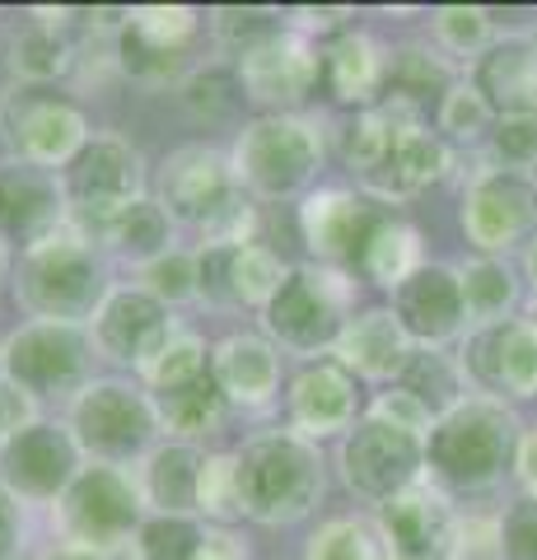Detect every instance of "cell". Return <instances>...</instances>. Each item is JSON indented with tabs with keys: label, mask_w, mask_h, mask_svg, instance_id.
<instances>
[{
	"label": "cell",
	"mask_w": 537,
	"mask_h": 560,
	"mask_svg": "<svg viewBox=\"0 0 537 560\" xmlns=\"http://www.w3.org/2000/svg\"><path fill=\"white\" fill-rule=\"evenodd\" d=\"M341 160L365 191L388 201H402L444 178L448 150L430 131L425 108L402 94L378 98L374 108H360L341 136Z\"/></svg>",
	"instance_id": "obj_1"
},
{
	"label": "cell",
	"mask_w": 537,
	"mask_h": 560,
	"mask_svg": "<svg viewBox=\"0 0 537 560\" xmlns=\"http://www.w3.org/2000/svg\"><path fill=\"white\" fill-rule=\"evenodd\" d=\"M518 458V425L505 411V401L477 397L463 401L444 420H435L425 440V463L430 471L467 495H481L510 477V467Z\"/></svg>",
	"instance_id": "obj_2"
},
{
	"label": "cell",
	"mask_w": 537,
	"mask_h": 560,
	"mask_svg": "<svg viewBox=\"0 0 537 560\" xmlns=\"http://www.w3.org/2000/svg\"><path fill=\"white\" fill-rule=\"evenodd\" d=\"M234 490L257 523L304 518L323 495V463L300 434H262L234 458Z\"/></svg>",
	"instance_id": "obj_3"
},
{
	"label": "cell",
	"mask_w": 537,
	"mask_h": 560,
	"mask_svg": "<svg viewBox=\"0 0 537 560\" xmlns=\"http://www.w3.org/2000/svg\"><path fill=\"white\" fill-rule=\"evenodd\" d=\"M14 294L38 323H80L94 318L108 300L103 290V267L94 248H84V238H47L38 248H28L14 276Z\"/></svg>",
	"instance_id": "obj_4"
},
{
	"label": "cell",
	"mask_w": 537,
	"mask_h": 560,
	"mask_svg": "<svg viewBox=\"0 0 537 560\" xmlns=\"http://www.w3.org/2000/svg\"><path fill=\"white\" fill-rule=\"evenodd\" d=\"M318 136L308 121L290 117V113H267L244 127L234 150V173L248 191L267 201L294 197L308 178L318 173Z\"/></svg>",
	"instance_id": "obj_5"
},
{
	"label": "cell",
	"mask_w": 537,
	"mask_h": 560,
	"mask_svg": "<svg viewBox=\"0 0 537 560\" xmlns=\"http://www.w3.org/2000/svg\"><path fill=\"white\" fill-rule=\"evenodd\" d=\"M0 136L20 154V164L47 168V164H71L75 150L90 140L84 131V113L71 98H61L47 84H24L0 103Z\"/></svg>",
	"instance_id": "obj_6"
},
{
	"label": "cell",
	"mask_w": 537,
	"mask_h": 560,
	"mask_svg": "<svg viewBox=\"0 0 537 560\" xmlns=\"http://www.w3.org/2000/svg\"><path fill=\"white\" fill-rule=\"evenodd\" d=\"M90 374V341L71 323H24L0 346V378L28 397L71 393Z\"/></svg>",
	"instance_id": "obj_7"
},
{
	"label": "cell",
	"mask_w": 537,
	"mask_h": 560,
	"mask_svg": "<svg viewBox=\"0 0 537 560\" xmlns=\"http://www.w3.org/2000/svg\"><path fill=\"white\" fill-rule=\"evenodd\" d=\"M421 463H425V440L416 430L393 425L384 416H365L341 444L346 486L378 504L411 490L416 477H421Z\"/></svg>",
	"instance_id": "obj_8"
},
{
	"label": "cell",
	"mask_w": 537,
	"mask_h": 560,
	"mask_svg": "<svg viewBox=\"0 0 537 560\" xmlns=\"http://www.w3.org/2000/svg\"><path fill=\"white\" fill-rule=\"evenodd\" d=\"M267 331L290 350H327L346 331V285L332 271L294 267L267 300Z\"/></svg>",
	"instance_id": "obj_9"
},
{
	"label": "cell",
	"mask_w": 537,
	"mask_h": 560,
	"mask_svg": "<svg viewBox=\"0 0 537 560\" xmlns=\"http://www.w3.org/2000/svg\"><path fill=\"white\" fill-rule=\"evenodd\" d=\"M71 430L75 444L90 448L103 463H127L136 458L160 430L154 401L145 393H136L131 383H90L75 407H71Z\"/></svg>",
	"instance_id": "obj_10"
},
{
	"label": "cell",
	"mask_w": 537,
	"mask_h": 560,
	"mask_svg": "<svg viewBox=\"0 0 537 560\" xmlns=\"http://www.w3.org/2000/svg\"><path fill=\"white\" fill-rule=\"evenodd\" d=\"M141 154L122 136H90L61 168V197L75 215L103 224L131 201H141Z\"/></svg>",
	"instance_id": "obj_11"
},
{
	"label": "cell",
	"mask_w": 537,
	"mask_h": 560,
	"mask_svg": "<svg viewBox=\"0 0 537 560\" xmlns=\"http://www.w3.org/2000/svg\"><path fill=\"white\" fill-rule=\"evenodd\" d=\"M61 528L75 547H117L131 528H141V490L117 467H84L61 495Z\"/></svg>",
	"instance_id": "obj_12"
},
{
	"label": "cell",
	"mask_w": 537,
	"mask_h": 560,
	"mask_svg": "<svg viewBox=\"0 0 537 560\" xmlns=\"http://www.w3.org/2000/svg\"><path fill=\"white\" fill-rule=\"evenodd\" d=\"M463 234L481 253L537 243V183L528 173H481L463 201Z\"/></svg>",
	"instance_id": "obj_13"
},
{
	"label": "cell",
	"mask_w": 537,
	"mask_h": 560,
	"mask_svg": "<svg viewBox=\"0 0 537 560\" xmlns=\"http://www.w3.org/2000/svg\"><path fill=\"white\" fill-rule=\"evenodd\" d=\"M80 477V444L75 434L47 420H28L20 434L0 444V486L14 500H57Z\"/></svg>",
	"instance_id": "obj_14"
},
{
	"label": "cell",
	"mask_w": 537,
	"mask_h": 560,
	"mask_svg": "<svg viewBox=\"0 0 537 560\" xmlns=\"http://www.w3.org/2000/svg\"><path fill=\"white\" fill-rule=\"evenodd\" d=\"M318 80H323V57L300 33H276V38L257 43L253 51L238 57V84H244V94L271 113H285L294 103H304Z\"/></svg>",
	"instance_id": "obj_15"
},
{
	"label": "cell",
	"mask_w": 537,
	"mask_h": 560,
	"mask_svg": "<svg viewBox=\"0 0 537 560\" xmlns=\"http://www.w3.org/2000/svg\"><path fill=\"white\" fill-rule=\"evenodd\" d=\"M388 560H448L458 551V518L430 486H411L378 510Z\"/></svg>",
	"instance_id": "obj_16"
},
{
	"label": "cell",
	"mask_w": 537,
	"mask_h": 560,
	"mask_svg": "<svg viewBox=\"0 0 537 560\" xmlns=\"http://www.w3.org/2000/svg\"><path fill=\"white\" fill-rule=\"evenodd\" d=\"M467 374L495 397H537V323L500 318L467 341Z\"/></svg>",
	"instance_id": "obj_17"
},
{
	"label": "cell",
	"mask_w": 537,
	"mask_h": 560,
	"mask_svg": "<svg viewBox=\"0 0 537 560\" xmlns=\"http://www.w3.org/2000/svg\"><path fill=\"white\" fill-rule=\"evenodd\" d=\"M393 318L407 331V341H421L425 350L440 346L448 337H458V327L467 323V304H463V280L458 271L421 261L407 280L393 285Z\"/></svg>",
	"instance_id": "obj_18"
},
{
	"label": "cell",
	"mask_w": 537,
	"mask_h": 560,
	"mask_svg": "<svg viewBox=\"0 0 537 560\" xmlns=\"http://www.w3.org/2000/svg\"><path fill=\"white\" fill-rule=\"evenodd\" d=\"M94 341L122 364H150L164 355L173 341L168 304L154 300L150 290H113L103 308L94 313Z\"/></svg>",
	"instance_id": "obj_19"
},
{
	"label": "cell",
	"mask_w": 537,
	"mask_h": 560,
	"mask_svg": "<svg viewBox=\"0 0 537 560\" xmlns=\"http://www.w3.org/2000/svg\"><path fill=\"white\" fill-rule=\"evenodd\" d=\"M378 220H384V210H374L365 197L337 191V187L314 191L300 210V230H304L308 248L327 261H351V267H360Z\"/></svg>",
	"instance_id": "obj_20"
},
{
	"label": "cell",
	"mask_w": 537,
	"mask_h": 560,
	"mask_svg": "<svg viewBox=\"0 0 537 560\" xmlns=\"http://www.w3.org/2000/svg\"><path fill=\"white\" fill-rule=\"evenodd\" d=\"M66 215L61 183L47 168L33 164H5L0 168V238L38 248V243L57 238V224Z\"/></svg>",
	"instance_id": "obj_21"
},
{
	"label": "cell",
	"mask_w": 537,
	"mask_h": 560,
	"mask_svg": "<svg viewBox=\"0 0 537 560\" xmlns=\"http://www.w3.org/2000/svg\"><path fill=\"white\" fill-rule=\"evenodd\" d=\"M160 191H164V210L206 230L224 210V201L234 197V178H230V164L215 150L187 145L178 154H168V164L160 173Z\"/></svg>",
	"instance_id": "obj_22"
},
{
	"label": "cell",
	"mask_w": 537,
	"mask_h": 560,
	"mask_svg": "<svg viewBox=\"0 0 537 560\" xmlns=\"http://www.w3.org/2000/svg\"><path fill=\"white\" fill-rule=\"evenodd\" d=\"M472 90L495 117H537V43H491L472 66Z\"/></svg>",
	"instance_id": "obj_23"
},
{
	"label": "cell",
	"mask_w": 537,
	"mask_h": 560,
	"mask_svg": "<svg viewBox=\"0 0 537 560\" xmlns=\"http://www.w3.org/2000/svg\"><path fill=\"white\" fill-rule=\"evenodd\" d=\"M197 28V14L183 10V5H150V10H136L127 14V28H122V66L141 80H164L178 70L183 61V47Z\"/></svg>",
	"instance_id": "obj_24"
},
{
	"label": "cell",
	"mask_w": 537,
	"mask_h": 560,
	"mask_svg": "<svg viewBox=\"0 0 537 560\" xmlns=\"http://www.w3.org/2000/svg\"><path fill=\"white\" fill-rule=\"evenodd\" d=\"M360 411V383L341 360H318L290 383V416L304 434L346 430Z\"/></svg>",
	"instance_id": "obj_25"
},
{
	"label": "cell",
	"mask_w": 537,
	"mask_h": 560,
	"mask_svg": "<svg viewBox=\"0 0 537 560\" xmlns=\"http://www.w3.org/2000/svg\"><path fill=\"white\" fill-rule=\"evenodd\" d=\"M211 374L220 383L224 401H244V407H262L271 401L276 383H281V364H276V350L262 337H230L215 346L211 355Z\"/></svg>",
	"instance_id": "obj_26"
},
{
	"label": "cell",
	"mask_w": 537,
	"mask_h": 560,
	"mask_svg": "<svg viewBox=\"0 0 537 560\" xmlns=\"http://www.w3.org/2000/svg\"><path fill=\"white\" fill-rule=\"evenodd\" d=\"M388 66L378 57V47L370 33H341L337 43H327L323 51V84L332 90V98L351 103V108H374L378 90H384Z\"/></svg>",
	"instance_id": "obj_27"
},
{
	"label": "cell",
	"mask_w": 537,
	"mask_h": 560,
	"mask_svg": "<svg viewBox=\"0 0 537 560\" xmlns=\"http://www.w3.org/2000/svg\"><path fill=\"white\" fill-rule=\"evenodd\" d=\"M201 448L192 444H164L145 463V500L160 514H192L201 510V481H206Z\"/></svg>",
	"instance_id": "obj_28"
},
{
	"label": "cell",
	"mask_w": 537,
	"mask_h": 560,
	"mask_svg": "<svg viewBox=\"0 0 537 560\" xmlns=\"http://www.w3.org/2000/svg\"><path fill=\"white\" fill-rule=\"evenodd\" d=\"M337 350L346 370H360V374H402V364L411 355L407 331L397 327L393 308H370L355 323H346Z\"/></svg>",
	"instance_id": "obj_29"
},
{
	"label": "cell",
	"mask_w": 537,
	"mask_h": 560,
	"mask_svg": "<svg viewBox=\"0 0 537 560\" xmlns=\"http://www.w3.org/2000/svg\"><path fill=\"white\" fill-rule=\"evenodd\" d=\"M224 407H230V401H224L215 374H201L192 383L154 393V416H160L168 430L187 434V440H192V434H215L224 420Z\"/></svg>",
	"instance_id": "obj_30"
},
{
	"label": "cell",
	"mask_w": 537,
	"mask_h": 560,
	"mask_svg": "<svg viewBox=\"0 0 537 560\" xmlns=\"http://www.w3.org/2000/svg\"><path fill=\"white\" fill-rule=\"evenodd\" d=\"M397 393H407L416 407L435 420H444L454 407H463L458 370L448 364V355H440V350H411L402 374H397Z\"/></svg>",
	"instance_id": "obj_31"
},
{
	"label": "cell",
	"mask_w": 537,
	"mask_h": 560,
	"mask_svg": "<svg viewBox=\"0 0 537 560\" xmlns=\"http://www.w3.org/2000/svg\"><path fill=\"white\" fill-rule=\"evenodd\" d=\"M94 230L113 243L122 257H131V261H150L154 257H164L168 253V210L164 206H154V201H131L127 210H117L113 220H103V224H94Z\"/></svg>",
	"instance_id": "obj_32"
},
{
	"label": "cell",
	"mask_w": 537,
	"mask_h": 560,
	"mask_svg": "<svg viewBox=\"0 0 537 560\" xmlns=\"http://www.w3.org/2000/svg\"><path fill=\"white\" fill-rule=\"evenodd\" d=\"M416 267H421V234H416L407 220L384 215L365 257H360V271L378 280V285H397V280H407Z\"/></svg>",
	"instance_id": "obj_33"
},
{
	"label": "cell",
	"mask_w": 537,
	"mask_h": 560,
	"mask_svg": "<svg viewBox=\"0 0 537 560\" xmlns=\"http://www.w3.org/2000/svg\"><path fill=\"white\" fill-rule=\"evenodd\" d=\"M458 280H463L467 318H477L481 327H487V323H500V313L514 304V271L505 267V261H495V257L467 261V271H463Z\"/></svg>",
	"instance_id": "obj_34"
},
{
	"label": "cell",
	"mask_w": 537,
	"mask_h": 560,
	"mask_svg": "<svg viewBox=\"0 0 537 560\" xmlns=\"http://www.w3.org/2000/svg\"><path fill=\"white\" fill-rule=\"evenodd\" d=\"M290 271L281 267V257L267 253L262 243H244V248H230V294L234 304H262L276 290H281V280Z\"/></svg>",
	"instance_id": "obj_35"
},
{
	"label": "cell",
	"mask_w": 537,
	"mask_h": 560,
	"mask_svg": "<svg viewBox=\"0 0 537 560\" xmlns=\"http://www.w3.org/2000/svg\"><path fill=\"white\" fill-rule=\"evenodd\" d=\"M206 533L187 514H154L141 523V556L145 560H197Z\"/></svg>",
	"instance_id": "obj_36"
},
{
	"label": "cell",
	"mask_w": 537,
	"mask_h": 560,
	"mask_svg": "<svg viewBox=\"0 0 537 560\" xmlns=\"http://www.w3.org/2000/svg\"><path fill=\"white\" fill-rule=\"evenodd\" d=\"M308 560H388V547L370 523L337 518V523H327V528L314 533Z\"/></svg>",
	"instance_id": "obj_37"
},
{
	"label": "cell",
	"mask_w": 537,
	"mask_h": 560,
	"mask_svg": "<svg viewBox=\"0 0 537 560\" xmlns=\"http://www.w3.org/2000/svg\"><path fill=\"white\" fill-rule=\"evenodd\" d=\"M244 84H238V70H201L183 84V103L187 113L201 117V121H224L238 113V103H244Z\"/></svg>",
	"instance_id": "obj_38"
},
{
	"label": "cell",
	"mask_w": 537,
	"mask_h": 560,
	"mask_svg": "<svg viewBox=\"0 0 537 560\" xmlns=\"http://www.w3.org/2000/svg\"><path fill=\"white\" fill-rule=\"evenodd\" d=\"M71 66V47H66V38L57 28H28L20 43H14V70L28 80V84H47V80H57L61 70Z\"/></svg>",
	"instance_id": "obj_39"
},
{
	"label": "cell",
	"mask_w": 537,
	"mask_h": 560,
	"mask_svg": "<svg viewBox=\"0 0 537 560\" xmlns=\"http://www.w3.org/2000/svg\"><path fill=\"white\" fill-rule=\"evenodd\" d=\"M487 145L500 173H528L537 164V117H495Z\"/></svg>",
	"instance_id": "obj_40"
},
{
	"label": "cell",
	"mask_w": 537,
	"mask_h": 560,
	"mask_svg": "<svg viewBox=\"0 0 537 560\" xmlns=\"http://www.w3.org/2000/svg\"><path fill=\"white\" fill-rule=\"evenodd\" d=\"M150 383H154V393H164V388H178V383H192L201 374H211V355H206V346L197 337H173L164 346V355L150 364Z\"/></svg>",
	"instance_id": "obj_41"
},
{
	"label": "cell",
	"mask_w": 537,
	"mask_h": 560,
	"mask_svg": "<svg viewBox=\"0 0 537 560\" xmlns=\"http://www.w3.org/2000/svg\"><path fill=\"white\" fill-rule=\"evenodd\" d=\"M440 127L458 140H477V136H491L495 113L481 103L477 90H448L440 103Z\"/></svg>",
	"instance_id": "obj_42"
},
{
	"label": "cell",
	"mask_w": 537,
	"mask_h": 560,
	"mask_svg": "<svg viewBox=\"0 0 537 560\" xmlns=\"http://www.w3.org/2000/svg\"><path fill=\"white\" fill-rule=\"evenodd\" d=\"M215 33H220V43H230L244 57V51H253L257 43H267L285 28L271 10H215Z\"/></svg>",
	"instance_id": "obj_43"
},
{
	"label": "cell",
	"mask_w": 537,
	"mask_h": 560,
	"mask_svg": "<svg viewBox=\"0 0 537 560\" xmlns=\"http://www.w3.org/2000/svg\"><path fill=\"white\" fill-rule=\"evenodd\" d=\"M500 556L505 560H537V495L514 500L500 518Z\"/></svg>",
	"instance_id": "obj_44"
},
{
	"label": "cell",
	"mask_w": 537,
	"mask_h": 560,
	"mask_svg": "<svg viewBox=\"0 0 537 560\" xmlns=\"http://www.w3.org/2000/svg\"><path fill=\"white\" fill-rule=\"evenodd\" d=\"M145 280H150V294L154 300H187V294H197V257H187V253H164V257H154L150 267H145Z\"/></svg>",
	"instance_id": "obj_45"
},
{
	"label": "cell",
	"mask_w": 537,
	"mask_h": 560,
	"mask_svg": "<svg viewBox=\"0 0 537 560\" xmlns=\"http://www.w3.org/2000/svg\"><path fill=\"white\" fill-rule=\"evenodd\" d=\"M435 33L444 38L448 51H477L481 38H487V10H463L448 5L435 14Z\"/></svg>",
	"instance_id": "obj_46"
},
{
	"label": "cell",
	"mask_w": 537,
	"mask_h": 560,
	"mask_svg": "<svg viewBox=\"0 0 537 560\" xmlns=\"http://www.w3.org/2000/svg\"><path fill=\"white\" fill-rule=\"evenodd\" d=\"M201 510H211V514H244V510H238V490H234V458H211V463H206Z\"/></svg>",
	"instance_id": "obj_47"
},
{
	"label": "cell",
	"mask_w": 537,
	"mask_h": 560,
	"mask_svg": "<svg viewBox=\"0 0 537 560\" xmlns=\"http://www.w3.org/2000/svg\"><path fill=\"white\" fill-rule=\"evenodd\" d=\"M28 393H20L10 378H0V444L28 425Z\"/></svg>",
	"instance_id": "obj_48"
},
{
	"label": "cell",
	"mask_w": 537,
	"mask_h": 560,
	"mask_svg": "<svg viewBox=\"0 0 537 560\" xmlns=\"http://www.w3.org/2000/svg\"><path fill=\"white\" fill-rule=\"evenodd\" d=\"M20 528H24V518H20V500L10 495L5 486H0V560H10L14 547H20Z\"/></svg>",
	"instance_id": "obj_49"
},
{
	"label": "cell",
	"mask_w": 537,
	"mask_h": 560,
	"mask_svg": "<svg viewBox=\"0 0 537 560\" xmlns=\"http://www.w3.org/2000/svg\"><path fill=\"white\" fill-rule=\"evenodd\" d=\"M518 471H524V481L533 486V495H537V425L518 440Z\"/></svg>",
	"instance_id": "obj_50"
},
{
	"label": "cell",
	"mask_w": 537,
	"mask_h": 560,
	"mask_svg": "<svg viewBox=\"0 0 537 560\" xmlns=\"http://www.w3.org/2000/svg\"><path fill=\"white\" fill-rule=\"evenodd\" d=\"M197 560H244V551H238V541L234 537H224V533H206V547H201V556Z\"/></svg>",
	"instance_id": "obj_51"
},
{
	"label": "cell",
	"mask_w": 537,
	"mask_h": 560,
	"mask_svg": "<svg viewBox=\"0 0 537 560\" xmlns=\"http://www.w3.org/2000/svg\"><path fill=\"white\" fill-rule=\"evenodd\" d=\"M47 560H108L103 551H90V547H57Z\"/></svg>",
	"instance_id": "obj_52"
},
{
	"label": "cell",
	"mask_w": 537,
	"mask_h": 560,
	"mask_svg": "<svg viewBox=\"0 0 537 560\" xmlns=\"http://www.w3.org/2000/svg\"><path fill=\"white\" fill-rule=\"evenodd\" d=\"M528 271H533V280H537V243H533V253H528Z\"/></svg>",
	"instance_id": "obj_53"
},
{
	"label": "cell",
	"mask_w": 537,
	"mask_h": 560,
	"mask_svg": "<svg viewBox=\"0 0 537 560\" xmlns=\"http://www.w3.org/2000/svg\"><path fill=\"white\" fill-rule=\"evenodd\" d=\"M0 243H5V238H0ZM0 271H5V248H0Z\"/></svg>",
	"instance_id": "obj_54"
},
{
	"label": "cell",
	"mask_w": 537,
	"mask_h": 560,
	"mask_svg": "<svg viewBox=\"0 0 537 560\" xmlns=\"http://www.w3.org/2000/svg\"><path fill=\"white\" fill-rule=\"evenodd\" d=\"M533 323H537V313H533Z\"/></svg>",
	"instance_id": "obj_55"
}]
</instances>
